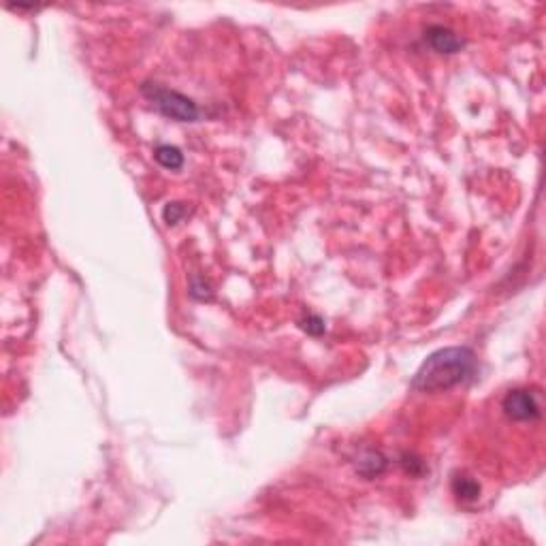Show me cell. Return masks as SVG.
<instances>
[{
    "instance_id": "cell-1",
    "label": "cell",
    "mask_w": 546,
    "mask_h": 546,
    "mask_svg": "<svg viewBox=\"0 0 546 546\" xmlns=\"http://www.w3.org/2000/svg\"><path fill=\"white\" fill-rule=\"evenodd\" d=\"M478 360L472 348L450 346L429 354L422 360L416 376L412 378V389L418 393H442L450 391L476 374Z\"/></svg>"
},
{
    "instance_id": "cell-2",
    "label": "cell",
    "mask_w": 546,
    "mask_h": 546,
    "mask_svg": "<svg viewBox=\"0 0 546 546\" xmlns=\"http://www.w3.org/2000/svg\"><path fill=\"white\" fill-rule=\"evenodd\" d=\"M141 92L164 117L175 119V122H188V124L190 122H199L201 109L186 94H181L177 90L162 88L158 84H143Z\"/></svg>"
},
{
    "instance_id": "cell-3",
    "label": "cell",
    "mask_w": 546,
    "mask_h": 546,
    "mask_svg": "<svg viewBox=\"0 0 546 546\" xmlns=\"http://www.w3.org/2000/svg\"><path fill=\"white\" fill-rule=\"evenodd\" d=\"M502 410L510 420H516V422H529L542 416V405L538 395L527 389L510 391L502 401Z\"/></svg>"
},
{
    "instance_id": "cell-4",
    "label": "cell",
    "mask_w": 546,
    "mask_h": 546,
    "mask_svg": "<svg viewBox=\"0 0 546 546\" xmlns=\"http://www.w3.org/2000/svg\"><path fill=\"white\" fill-rule=\"evenodd\" d=\"M424 41H427L431 45V49H436L438 53H457L465 45V41L455 30L440 26V24H431L427 30H424Z\"/></svg>"
},
{
    "instance_id": "cell-5",
    "label": "cell",
    "mask_w": 546,
    "mask_h": 546,
    "mask_svg": "<svg viewBox=\"0 0 546 546\" xmlns=\"http://www.w3.org/2000/svg\"><path fill=\"white\" fill-rule=\"evenodd\" d=\"M386 467V459L384 455H380L378 450H368L365 455H363L356 463V472L360 476L365 478H374V476H380Z\"/></svg>"
},
{
    "instance_id": "cell-6",
    "label": "cell",
    "mask_w": 546,
    "mask_h": 546,
    "mask_svg": "<svg viewBox=\"0 0 546 546\" xmlns=\"http://www.w3.org/2000/svg\"><path fill=\"white\" fill-rule=\"evenodd\" d=\"M154 158L160 167H164L169 171H177L184 167V154H181V150L175 145H167V143L158 145L154 150Z\"/></svg>"
},
{
    "instance_id": "cell-7",
    "label": "cell",
    "mask_w": 546,
    "mask_h": 546,
    "mask_svg": "<svg viewBox=\"0 0 546 546\" xmlns=\"http://www.w3.org/2000/svg\"><path fill=\"white\" fill-rule=\"evenodd\" d=\"M450 487L461 502H476L480 498V484L469 476H455Z\"/></svg>"
},
{
    "instance_id": "cell-8",
    "label": "cell",
    "mask_w": 546,
    "mask_h": 546,
    "mask_svg": "<svg viewBox=\"0 0 546 546\" xmlns=\"http://www.w3.org/2000/svg\"><path fill=\"white\" fill-rule=\"evenodd\" d=\"M186 216V207L181 205V203H169V205H164V209H162V220L171 226V224H177L181 218Z\"/></svg>"
},
{
    "instance_id": "cell-9",
    "label": "cell",
    "mask_w": 546,
    "mask_h": 546,
    "mask_svg": "<svg viewBox=\"0 0 546 546\" xmlns=\"http://www.w3.org/2000/svg\"><path fill=\"white\" fill-rule=\"evenodd\" d=\"M301 329L306 331V333H310V335H323L325 333V320L320 318V316H308L306 320L301 323Z\"/></svg>"
},
{
    "instance_id": "cell-10",
    "label": "cell",
    "mask_w": 546,
    "mask_h": 546,
    "mask_svg": "<svg viewBox=\"0 0 546 546\" xmlns=\"http://www.w3.org/2000/svg\"><path fill=\"white\" fill-rule=\"evenodd\" d=\"M401 465L405 467V472H410V474H414V476H418L420 472H422V461L420 459H416V457H412V455H403V461H401Z\"/></svg>"
}]
</instances>
